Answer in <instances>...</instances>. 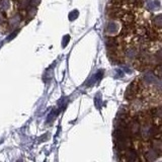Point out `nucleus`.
<instances>
[{
	"label": "nucleus",
	"mask_w": 162,
	"mask_h": 162,
	"mask_svg": "<svg viewBox=\"0 0 162 162\" xmlns=\"http://www.w3.org/2000/svg\"><path fill=\"white\" fill-rule=\"evenodd\" d=\"M121 20L123 21L124 25H134L135 20H136V15L133 11L131 10H127L125 11L123 16L121 17Z\"/></svg>",
	"instance_id": "obj_5"
},
{
	"label": "nucleus",
	"mask_w": 162,
	"mask_h": 162,
	"mask_svg": "<svg viewBox=\"0 0 162 162\" xmlns=\"http://www.w3.org/2000/svg\"><path fill=\"white\" fill-rule=\"evenodd\" d=\"M139 49L137 47H135L134 45H130L127 47V49L125 50V56H126L127 59L129 60H135L138 58L139 56Z\"/></svg>",
	"instance_id": "obj_3"
},
{
	"label": "nucleus",
	"mask_w": 162,
	"mask_h": 162,
	"mask_svg": "<svg viewBox=\"0 0 162 162\" xmlns=\"http://www.w3.org/2000/svg\"><path fill=\"white\" fill-rule=\"evenodd\" d=\"M120 25L117 20L110 19L107 21L106 29H104V32H106V35L109 37H117V35L120 32Z\"/></svg>",
	"instance_id": "obj_1"
},
{
	"label": "nucleus",
	"mask_w": 162,
	"mask_h": 162,
	"mask_svg": "<svg viewBox=\"0 0 162 162\" xmlns=\"http://www.w3.org/2000/svg\"><path fill=\"white\" fill-rule=\"evenodd\" d=\"M142 135L144 138H149L152 135V126L150 123H146L143 127L141 128Z\"/></svg>",
	"instance_id": "obj_10"
},
{
	"label": "nucleus",
	"mask_w": 162,
	"mask_h": 162,
	"mask_svg": "<svg viewBox=\"0 0 162 162\" xmlns=\"http://www.w3.org/2000/svg\"><path fill=\"white\" fill-rule=\"evenodd\" d=\"M138 90H139V83L137 81H133L126 90V93H125V97L128 99H132L134 98L135 95L137 94Z\"/></svg>",
	"instance_id": "obj_2"
},
{
	"label": "nucleus",
	"mask_w": 162,
	"mask_h": 162,
	"mask_svg": "<svg viewBox=\"0 0 162 162\" xmlns=\"http://www.w3.org/2000/svg\"><path fill=\"white\" fill-rule=\"evenodd\" d=\"M10 8V1L9 0H0V10H8Z\"/></svg>",
	"instance_id": "obj_14"
},
{
	"label": "nucleus",
	"mask_w": 162,
	"mask_h": 162,
	"mask_svg": "<svg viewBox=\"0 0 162 162\" xmlns=\"http://www.w3.org/2000/svg\"><path fill=\"white\" fill-rule=\"evenodd\" d=\"M154 116L156 117L157 119H160V120H162V107H160V109H157L156 110H155Z\"/></svg>",
	"instance_id": "obj_18"
},
{
	"label": "nucleus",
	"mask_w": 162,
	"mask_h": 162,
	"mask_svg": "<svg viewBox=\"0 0 162 162\" xmlns=\"http://www.w3.org/2000/svg\"><path fill=\"white\" fill-rule=\"evenodd\" d=\"M154 74L158 77V78H162V63L155 67Z\"/></svg>",
	"instance_id": "obj_15"
},
{
	"label": "nucleus",
	"mask_w": 162,
	"mask_h": 162,
	"mask_svg": "<svg viewBox=\"0 0 162 162\" xmlns=\"http://www.w3.org/2000/svg\"><path fill=\"white\" fill-rule=\"evenodd\" d=\"M151 23H152V26H153L155 29H162V13L154 16Z\"/></svg>",
	"instance_id": "obj_9"
},
{
	"label": "nucleus",
	"mask_w": 162,
	"mask_h": 162,
	"mask_svg": "<svg viewBox=\"0 0 162 162\" xmlns=\"http://www.w3.org/2000/svg\"><path fill=\"white\" fill-rule=\"evenodd\" d=\"M158 156H159V154H158L153 148L148 149L146 152H145V159L147 160V162H154L157 159Z\"/></svg>",
	"instance_id": "obj_8"
},
{
	"label": "nucleus",
	"mask_w": 162,
	"mask_h": 162,
	"mask_svg": "<svg viewBox=\"0 0 162 162\" xmlns=\"http://www.w3.org/2000/svg\"><path fill=\"white\" fill-rule=\"evenodd\" d=\"M4 21V16L2 15V13L0 12V25H1V23Z\"/></svg>",
	"instance_id": "obj_20"
},
{
	"label": "nucleus",
	"mask_w": 162,
	"mask_h": 162,
	"mask_svg": "<svg viewBox=\"0 0 162 162\" xmlns=\"http://www.w3.org/2000/svg\"><path fill=\"white\" fill-rule=\"evenodd\" d=\"M126 158L128 162H140V157L135 150L128 149L126 152Z\"/></svg>",
	"instance_id": "obj_7"
},
{
	"label": "nucleus",
	"mask_w": 162,
	"mask_h": 162,
	"mask_svg": "<svg viewBox=\"0 0 162 162\" xmlns=\"http://www.w3.org/2000/svg\"><path fill=\"white\" fill-rule=\"evenodd\" d=\"M149 8L151 9V10H154V9H156V8H158L160 6V2L158 1V0H155V1H152V2H150L149 3Z\"/></svg>",
	"instance_id": "obj_16"
},
{
	"label": "nucleus",
	"mask_w": 162,
	"mask_h": 162,
	"mask_svg": "<svg viewBox=\"0 0 162 162\" xmlns=\"http://www.w3.org/2000/svg\"><path fill=\"white\" fill-rule=\"evenodd\" d=\"M142 80H143V82L146 85H156L159 82V78L154 73H151V72L145 73L143 77H142Z\"/></svg>",
	"instance_id": "obj_4"
},
{
	"label": "nucleus",
	"mask_w": 162,
	"mask_h": 162,
	"mask_svg": "<svg viewBox=\"0 0 162 162\" xmlns=\"http://www.w3.org/2000/svg\"><path fill=\"white\" fill-rule=\"evenodd\" d=\"M19 22H20V15H19V14L13 15L12 17L9 19V25L11 26V28H14V26H17Z\"/></svg>",
	"instance_id": "obj_12"
},
{
	"label": "nucleus",
	"mask_w": 162,
	"mask_h": 162,
	"mask_svg": "<svg viewBox=\"0 0 162 162\" xmlns=\"http://www.w3.org/2000/svg\"><path fill=\"white\" fill-rule=\"evenodd\" d=\"M155 60L158 61V62H162V49L158 50L156 53H155Z\"/></svg>",
	"instance_id": "obj_17"
},
{
	"label": "nucleus",
	"mask_w": 162,
	"mask_h": 162,
	"mask_svg": "<svg viewBox=\"0 0 162 162\" xmlns=\"http://www.w3.org/2000/svg\"><path fill=\"white\" fill-rule=\"evenodd\" d=\"M77 15H78V12H77V11H73V12H71L70 14H69V18H70L71 20H73L74 18L76 17Z\"/></svg>",
	"instance_id": "obj_19"
},
{
	"label": "nucleus",
	"mask_w": 162,
	"mask_h": 162,
	"mask_svg": "<svg viewBox=\"0 0 162 162\" xmlns=\"http://www.w3.org/2000/svg\"><path fill=\"white\" fill-rule=\"evenodd\" d=\"M152 148L157 152L158 154H162V141L161 140H153L152 142Z\"/></svg>",
	"instance_id": "obj_11"
},
{
	"label": "nucleus",
	"mask_w": 162,
	"mask_h": 162,
	"mask_svg": "<svg viewBox=\"0 0 162 162\" xmlns=\"http://www.w3.org/2000/svg\"><path fill=\"white\" fill-rule=\"evenodd\" d=\"M32 3V0H18L17 1V4H18V7L20 9H25L28 8L29 6Z\"/></svg>",
	"instance_id": "obj_13"
},
{
	"label": "nucleus",
	"mask_w": 162,
	"mask_h": 162,
	"mask_svg": "<svg viewBox=\"0 0 162 162\" xmlns=\"http://www.w3.org/2000/svg\"><path fill=\"white\" fill-rule=\"evenodd\" d=\"M128 131H129L130 136H137V135L140 134L141 131V126L138 121L133 120L131 123L128 125Z\"/></svg>",
	"instance_id": "obj_6"
}]
</instances>
